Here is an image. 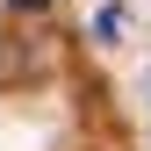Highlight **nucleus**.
<instances>
[{"label":"nucleus","instance_id":"2","mask_svg":"<svg viewBox=\"0 0 151 151\" xmlns=\"http://www.w3.org/2000/svg\"><path fill=\"white\" fill-rule=\"evenodd\" d=\"M14 14H43V7H58V0H7Z\"/></svg>","mask_w":151,"mask_h":151},{"label":"nucleus","instance_id":"1","mask_svg":"<svg viewBox=\"0 0 151 151\" xmlns=\"http://www.w3.org/2000/svg\"><path fill=\"white\" fill-rule=\"evenodd\" d=\"M93 43H122V7H101V14H93Z\"/></svg>","mask_w":151,"mask_h":151}]
</instances>
